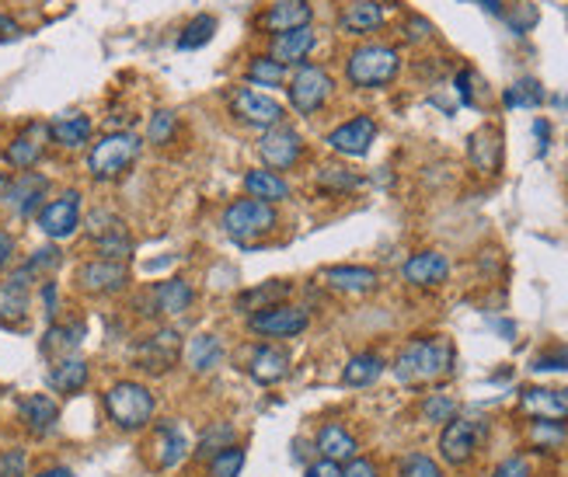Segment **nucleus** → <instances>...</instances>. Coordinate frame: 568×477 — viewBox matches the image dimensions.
I'll return each instance as SVG.
<instances>
[{
	"label": "nucleus",
	"mask_w": 568,
	"mask_h": 477,
	"mask_svg": "<svg viewBox=\"0 0 568 477\" xmlns=\"http://www.w3.org/2000/svg\"><path fill=\"white\" fill-rule=\"evenodd\" d=\"M35 223H39V231L52 241H67L74 237L81 231V192H63L60 199H52L39 209V217H35Z\"/></svg>",
	"instance_id": "nucleus-12"
},
{
	"label": "nucleus",
	"mask_w": 568,
	"mask_h": 477,
	"mask_svg": "<svg viewBox=\"0 0 568 477\" xmlns=\"http://www.w3.org/2000/svg\"><path fill=\"white\" fill-rule=\"evenodd\" d=\"M213 35H217V17L213 14H195L185 25V32L179 35V49H200L206 46Z\"/></svg>",
	"instance_id": "nucleus-40"
},
{
	"label": "nucleus",
	"mask_w": 568,
	"mask_h": 477,
	"mask_svg": "<svg viewBox=\"0 0 568 477\" xmlns=\"http://www.w3.org/2000/svg\"><path fill=\"white\" fill-rule=\"evenodd\" d=\"M384 374H387L384 356H377V352H356L342 369V383L346 387H374Z\"/></svg>",
	"instance_id": "nucleus-33"
},
{
	"label": "nucleus",
	"mask_w": 568,
	"mask_h": 477,
	"mask_svg": "<svg viewBox=\"0 0 568 477\" xmlns=\"http://www.w3.org/2000/svg\"><path fill=\"white\" fill-rule=\"evenodd\" d=\"M317 185H322L325 192H331V196H342V192L360 188L363 179H360V174L346 171V168H339V164H328V168L317 171Z\"/></svg>",
	"instance_id": "nucleus-41"
},
{
	"label": "nucleus",
	"mask_w": 568,
	"mask_h": 477,
	"mask_svg": "<svg viewBox=\"0 0 568 477\" xmlns=\"http://www.w3.org/2000/svg\"><path fill=\"white\" fill-rule=\"evenodd\" d=\"M287 296H290V282L273 279V282H262V286L241 293V296H238V310H244L247 317H252V314H258V310H265V307L287 304Z\"/></svg>",
	"instance_id": "nucleus-34"
},
{
	"label": "nucleus",
	"mask_w": 568,
	"mask_h": 477,
	"mask_svg": "<svg viewBox=\"0 0 568 477\" xmlns=\"http://www.w3.org/2000/svg\"><path fill=\"white\" fill-rule=\"evenodd\" d=\"M0 477H28L25 447H4L0 450Z\"/></svg>",
	"instance_id": "nucleus-45"
},
{
	"label": "nucleus",
	"mask_w": 568,
	"mask_h": 477,
	"mask_svg": "<svg viewBox=\"0 0 568 477\" xmlns=\"http://www.w3.org/2000/svg\"><path fill=\"white\" fill-rule=\"evenodd\" d=\"M258 157L265 161V168L269 171H290L300 157H304V139H300V133L293 126H287V122H279V126L265 130L262 139H258Z\"/></svg>",
	"instance_id": "nucleus-11"
},
{
	"label": "nucleus",
	"mask_w": 568,
	"mask_h": 477,
	"mask_svg": "<svg viewBox=\"0 0 568 477\" xmlns=\"http://www.w3.org/2000/svg\"><path fill=\"white\" fill-rule=\"evenodd\" d=\"M492 477H534V467H530L527 456H509L499 467H495Z\"/></svg>",
	"instance_id": "nucleus-47"
},
{
	"label": "nucleus",
	"mask_w": 568,
	"mask_h": 477,
	"mask_svg": "<svg viewBox=\"0 0 568 477\" xmlns=\"http://www.w3.org/2000/svg\"><path fill=\"white\" fill-rule=\"evenodd\" d=\"M537 374H547V369H568V348H555V352H544V356L534 359Z\"/></svg>",
	"instance_id": "nucleus-49"
},
{
	"label": "nucleus",
	"mask_w": 568,
	"mask_h": 477,
	"mask_svg": "<svg viewBox=\"0 0 568 477\" xmlns=\"http://www.w3.org/2000/svg\"><path fill=\"white\" fill-rule=\"evenodd\" d=\"M520 408L534 421H558L568 426V391L565 387H527L520 394Z\"/></svg>",
	"instance_id": "nucleus-19"
},
{
	"label": "nucleus",
	"mask_w": 568,
	"mask_h": 477,
	"mask_svg": "<svg viewBox=\"0 0 568 477\" xmlns=\"http://www.w3.org/2000/svg\"><path fill=\"white\" fill-rule=\"evenodd\" d=\"M182 352H185V339L179 334V328H157L150 334H144L133 352H130V359H133V369H140V374H147V377H168L174 366L182 363Z\"/></svg>",
	"instance_id": "nucleus-5"
},
{
	"label": "nucleus",
	"mask_w": 568,
	"mask_h": 477,
	"mask_svg": "<svg viewBox=\"0 0 568 477\" xmlns=\"http://www.w3.org/2000/svg\"><path fill=\"white\" fill-rule=\"evenodd\" d=\"M314 450H317V456H325V461L349 464L360 456V439L352 436L342 421H325L314 436Z\"/></svg>",
	"instance_id": "nucleus-24"
},
{
	"label": "nucleus",
	"mask_w": 568,
	"mask_h": 477,
	"mask_svg": "<svg viewBox=\"0 0 568 477\" xmlns=\"http://www.w3.org/2000/svg\"><path fill=\"white\" fill-rule=\"evenodd\" d=\"M174 133H179V115H174V112L161 109V112L150 115V122H147V139H150L154 147H168L171 139H174Z\"/></svg>",
	"instance_id": "nucleus-43"
},
{
	"label": "nucleus",
	"mask_w": 568,
	"mask_h": 477,
	"mask_svg": "<svg viewBox=\"0 0 568 477\" xmlns=\"http://www.w3.org/2000/svg\"><path fill=\"white\" fill-rule=\"evenodd\" d=\"M398 477H443V467L430 453H408L398 464Z\"/></svg>",
	"instance_id": "nucleus-44"
},
{
	"label": "nucleus",
	"mask_w": 568,
	"mask_h": 477,
	"mask_svg": "<svg viewBox=\"0 0 568 477\" xmlns=\"http://www.w3.org/2000/svg\"><path fill=\"white\" fill-rule=\"evenodd\" d=\"M192 299H195V290L189 279H165L150 290L154 314H165V317H182L192 307Z\"/></svg>",
	"instance_id": "nucleus-30"
},
{
	"label": "nucleus",
	"mask_w": 568,
	"mask_h": 477,
	"mask_svg": "<svg viewBox=\"0 0 568 477\" xmlns=\"http://www.w3.org/2000/svg\"><path fill=\"white\" fill-rule=\"evenodd\" d=\"M482 439H485V426H482V421L457 415L439 432V456L450 467H464V464L474 461V453H478V447H482Z\"/></svg>",
	"instance_id": "nucleus-10"
},
{
	"label": "nucleus",
	"mask_w": 568,
	"mask_h": 477,
	"mask_svg": "<svg viewBox=\"0 0 568 477\" xmlns=\"http://www.w3.org/2000/svg\"><path fill=\"white\" fill-rule=\"evenodd\" d=\"M544 101V91L537 81H520L517 87H509L506 91V105L509 109H517V105H541Z\"/></svg>",
	"instance_id": "nucleus-46"
},
{
	"label": "nucleus",
	"mask_w": 568,
	"mask_h": 477,
	"mask_svg": "<svg viewBox=\"0 0 568 477\" xmlns=\"http://www.w3.org/2000/svg\"><path fill=\"white\" fill-rule=\"evenodd\" d=\"M185 366H189V374L195 377H209V374H217V369L223 366V356H227V348H223V339L220 334H213V331H200V334H192V339L185 342Z\"/></svg>",
	"instance_id": "nucleus-23"
},
{
	"label": "nucleus",
	"mask_w": 568,
	"mask_h": 477,
	"mask_svg": "<svg viewBox=\"0 0 568 477\" xmlns=\"http://www.w3.org/2000/svg\"><path fill=\"white\" fill-rule=\"evenodd\" d=\"M14 415L28 436L43 439L60 426V401L49 394H22L14 404Z\"/></svg>",
	"instance_id": "nucleus-15"
},
{
	"label": "nucleus",
	"mask_w": 568,
	"mask_h": 477,
	"mask_svg": "<svg viewBox=\"0 0 568 477\" xmlns=\"http://www.w3.org/2000/svg\"><path fill=\"white\" fill-rule=\"evenodd\" d=\"M311 328V310L300 304H276L247 317V331L258 339L282 342V339H300Z\"/></svg>",
	"instance_id": "nucleus-7"
},
{
	"label": "nucleus",
	"mask_w": 568,
	"mask_h": 477,
	"mask_svg": "<svg viewBox=\"0 0 568 477\" xmlns=\"http://www.w3.org/2000/svg\"><path fill=\"white\" fill-rule=\"evenodd\" d=\"M401 279L415 290H436L450 279V258L443 252H415L401 265Z\"/></svg>",
	"instance_id": "nucleus-20"
},
{
	"label": "nucleus",
	"mask_w": 568,
	"mask_h": 477,
	"mask_svg": "<svg viewBox=\"0 0 568 477\" xmlns=\"http://www.w3.org/2000/svg\"><path fill=\"white\" fill-rule=\"evenodd\" d=\"M49 387L63 397H74L81 394L87 383H92V366H87V359L81 356H63V359H52L49 366Z\"/></svg>",
	"instance_id": "nucleus-25"
},
{
	"label": "nucleus",
	"mask_w": 568,
	"mask_h": 477,
	"mask_svg": "<svg viewBox=\"0 0 568 477\" xmlns=\"http://www.w3.org/2000/svg\"><path fill=\"white\" fill-rule=\"evenodd\" d=\"M244 461H247L244 447L234 443V447H227V450H220V453H213V456H209L203 477H241Z\"/></svg>",
	"instance_id": "nucleus-37"
},
{
	"label": "nucleus",
	"mask_w": 568,
	"mask_h": 477,
	"mask_svg": "<svg viewBox=\"0 0 568 477\" xmlns=\"http://www.w3.org/2000/svg\"><path fill=\"white\" fill-rule=\"evenodd\" d=\"M401 70V57L395 46H380V42H366L360 49L349 52L346 60V77L352 87L360 91H374V87H384L398 77Z\"/></svg>",
	"instance_id": "nucleus-4"
},
{
	"label": "nucleus",
	"mask_w": 568,
	"mask_h": 477,
	"mask_svg": "<svg viewBox=\"0 0 568 477\" xmlns=\"http://www.w3.org/2000/svg\"><path fill=\"white\" fill-rule=\"evenodd\" d=\"M419 415L425 426H447L450 418H457V401L447 394H425V401L419 404Z\"/></svg>",
	"instance_id": "nucleus-39"
},
{
	"label": "nucleus",
	"mask_w": 568,
	"mask_h": 477,
	"mask_svg": "<svg viewBox=\"0 0 568 477\" xmlns=\"http://www.w3.org/2000/svg\"><path fill=\"white\" fill-rule=\"evenodd\" d=\"M287 91H290V109L297 115H314L331 98L335 81H331V74H328L325 66L300 63L297 74L287 81Z\"/></svg>",
	"instance_id": "nucleus-8"
},
{
	"label": "nucleus",
	"mask_w": 568,
	"mask_h": 477,
	"mask_svg": "<svg viewBox=\"0 0 568 477\" xmlns=\"http://www.w3.org/2000/svg\"><path fill=\"white\" fill-rule=\"evenodd\" d=\"M247 81L262 84V87H282L290 77H287V66L276 63L273 57H255L247 63Z\"/></svg>",
	"instance_id": "nucleus-38"
},
{
	"label": "nucleus",
	"mask_w": 568,
	"mask_h": 477,
	"mask_svg": "<svg viewBox=\"0 0 568 477\" xmlns=\"http://www.w3.org/2000/svg\"><path fill=\"white\" fill-rule=\"evenodd\" d=\"M35 477H74V470L63 467V464H49L43 470H35Z\"/></svg>",
	"instance_id": "nucleus-56"
},
{
	"label": "nucleus",
	"mask_w": 568,
	"mask_h": 477,
	"mask_svg": "<svg viewBox=\"0 0 568 477\" xmlns=\"http://www.w3.org/2000/svg\"><path fill=\"white\" fill-rule=\"evenodd\" d=\"M534 133H537V154H547V139H552V130H547L544 119L534 122Z\"/></svg>",
	"instance_id": "nucleus-55"
},
{
	"label": "nucleus",
	"mask_w": 568,
	"mask_h": 477,
	"mask_svg": "<svg viewBox=\"0 0 568 477\" xmlns=\"http://www.w3.org/2000/svg\"><path fill=\"white\" fill-rule=\"evenodd\" d=\"M322 286L331 293H342V296H366L380 286V276L366 265H328V269L317 272Z\"/></svg>",
	"instance_id": "nucleus-16"
},
{
	"label": "nucleus",
	"mask_w": 568,
	"mask_h": 477,
	"mask_svg": "<svg viewBox=\"0 0 568 477\" xmlns=\"http://www.w3.org/2000/svg\"><path fill=\"white\" fill-rule=\"evenodd\" d=\"M17 35H22V28H17V22H11V17L0 14V42L17 39Z\"/></svg>",
	"instance_id": "nucleus-53"
},
{
	"label": "nucleus",
	"mask_w": 568,
	"mask_h": 477,
	"mask_svg": "<svg viewBox=\"0 0 568 477\" xmlns=\"http://www.w3.org/2000/svg\"><path fill=\"white\" fill-rule=\"evenodd\" d=\"M311 4L307 0H276V4L262 14V28L282 35V32H293V28H304L311 25Z\"/></svg>",
	"instance_id": "nucleus-31"
},
{
	"label": "nucleus",
	"mask_w": 568,
	"mask_h": 477,
	"mask_svg": "<svg viewBox=\"0 0 568 477\" xmlns=\"http://www.w3.org/2000/svg\"><path fill=\"white\" fill-rule=\"evenodd\" d=\"M105 404V415L119 429V432H147L154 426V415H157V397L147 383L140 380H116L109 391L101 397Z\"/></svg>",
	"instance_id": "nucleus-2"
},
{
	"label": "nucleus",
	"mask_w": 568,
	"mask_h": 477,
	"mask_svg": "<svg viewBox=\"0 0 568 477\" xmlns=\"http://www.w3.org/2000/svg\"><path fill=\"white\" fill-rule=\"evenodd\" d=\"M230 109H234V115L241 122H247V126H258V130H273V126H279L282 119H287V109H282L276 98L247 91V87H238V91L230 95Z\"/></svg>",
	"instance_id": "nucleus-14"
},
{
	"label": "nucleus",
	"mask_w": 568,
	"mask_h": 477,
	"mask_svg": "<svg viewBox=\"0 0 568 477\" xmlns=\"http://www.w3.org/2000/svg\"><path fill=\"white\" fill-rule=\"evenodd\" d=\"M384 25V4L380 0H346L339 8V28L349 35H370Z\"/></svg>",
	"instance_id": "nucleus-29"
},
{
	"label": "nucleus",
	"mask_w": 568,
	"mask_h": 477,
	"mask_svg": "<svg viewBox=\"0 0 568 477\" xmlns=\"http://www.w3.org/2000/svg\"><path fill=\"white\" fill-rule=\"evenodd\" d=\"M408 28H412V32H404L408 35V39H430V22H422V17H412V25H408Z\"/></svg>",
	"instance_id": "nucleus-54"
},
{
	"label": "nucleus",
	"mask_w": 568,
	"mask_h": 477,
	"mask_svg": "<svg viewBox=\"0 0 568 477\" xmlns=\"http://www.w3.org/2000/svg\"><path fill=\"white\" fill-rule=\"evenodd\" d=\"M11 258H14V237L8 231H0V272L8 269Z\"/></svg>",
	"instance_id": "nucleus-52"
},
{
	"label": "nucleus",
	"mask_w": 568,
	"mask_h": 477,
	"mask_svg": "<svg viewBox=\"0 0 568 477\" xmlns=\"http://www.w3.org/2000/svg\"><path fill=\"white\" fill-rule=\"evenodd\" d=\"M43 307H46V317H57V282H43Z\"/></svg>",
	"instance_id": "nucleus-51"
},
{
	"label": "nucleus",
	"mask_w": 568,
	"mask_h": 477,
	"mask_svg": "<svg viewBox=\"0 0 568 477\" xmlns=\"http://www.w3.org/2000/svg\"><path fill=\"white\" fill-rule=\"evenodd\" d=\"M46 144H49V122H25L22 133H17L8 150H4V161L14 168V171H28L43 161L46 154Z\"/></svg>",
	"instance_id": "nucleus-18"
},
{
	"label": "nucleus",
	"mask_w": 568,
	"mask_h": 477,
	"mask_svg": "<svg viewBox=\"0 0 568 477\" xmlns=\"http://www.w3.org/2000/svg\"><path fill=\"white\" fill-rule=\"evenodd\" d=\"M342 477H384L380 464L370 461V456H356V461L342 464Z\"/></svg>",
	"instance_id": "nucleus-48"
},
{
	"label": "nucleus",
	"mask_w": 568,
	"mask_h": 477,
	"mask_svg": "<svg viewBox=\"0 0 568 477\" xmlns=\"http://www.w3.org/2000/svg\"><path fill=\"white\" fill-rule=\"evenodd\" d=\"M147 453H150V464L157 470H174V467H182L189 461V456H192V439L179 426V418H161L157 426H150Z\"/></svg>",
	"instance_id": "nucleus-9"
},
{
	"label": "nucleus",
	"mask_w": 568,
	"mask_h": 477,
	"mask_svg": "<svg viewBox=\"0 0 568 477\" xmlns=\"http://www.w3.org/2000/svg\"><path fill=\"white\" fill-rule=\"evenodd\" d=\"M140 150H144V139L136 133H130V130L105 133L92 147V154H87V171H92L95 182H116L136 164Z\"/></svg>",
	"instance_id": "nucleus-3"
},
{
	"label": "nucleus",
	"mask_w": 568,
	"mask_h": 477,
	"mask_svg": "<svg viewBox=\"0 0 568 477\" xmlns=\"http://www.w3.org/2000/svg\"><path fill=\"white\" fill-rule=\"evenodd\" d=\"M244 192H247V199H258V203H287L290 199V185L282 174L269 171V168H255V171H247L244 174Z\"/></svg>",
	"instance_id": "nucleus-32"
},
{
	"label": "nucleus",
	"mask_w": 568,
	"mask_h": 477,
	"mask_svg": "<svg viewBox=\"0 0 568 477\" xmlns=\"http://www.w3.org/2000/svg\"><path fill=\"white\" fill-rule=\"evenodd\" d=\"M276 206L269 203H258V199H234L230 203L223 213H220V227H223V234L230 241H238V244H255L258 237L265 234H273L276 231Z\"/></svg>",
	"instance_id": "nucleus-6"
},
{
	"label": "nucleus",
	"mask_w": 568,
	"mask_h": 477,
	"mask_svg": "<svg viewBox=\"0 0 568 477\" xmlns=\"http://www.w3.org/2000/svg\"><path fill=\"white\" fill-rule=\"evenodd\" d=\"M454 342L447 334H425V339L408 342L398 359H395V377L404 387H425V383H436L443 380L454 369Z\"/></svg>",
	"instance_id": "nucleus-1"
},
{
	"label": "nucleus",
	"mask_w": 568,
	"mask_h": 477,
	"mask_svg": "<svg viewBox=\"0 0 568 477\" xmlns=\"http://www.w3.org/2000/svg\"><path fill=\"white\" fill-rule=\"evenodd\" d=\"M247 377H252L258 387H276L290 377V352L279 348L273 342H262L252 348V356H247Z\"/></svg>",
	"instance_id": "nucleus-21"
},
{
	"label": "nucleus",
	"mask_w": 568,
	"mask_h": 477,
	"mask_svg": "<svg viewBox=\"0 0 568 477\" xmlns=\"http://www.w3.org/2000/svg\"><path fill=\"white\" fill-rule=\"evenodd\" d=\"M468 157H471L474 171L495 174V171L503 168V133L495 130V126H482L478 133H471V139H468Z\"/></svg>",
	"instance_id": "nucleus-27"
},
{
	"label": "nucleus",
	"mask_w": 568,
	"mask_h": 477,
	"mask_svg": "<svg viewBox=\"0 0 568 477\" xmlns=\"http://www.w3.org/2000/svg\"><path fill=\"white\" fill-rule=\"evenodd\" d=\"M565 439H568V429L558 426V421H534V426H530V447L541 453L558 450Z\"/></svg>",
	"instance_id": "nucleus-42"
},
{
	"label": "nucleus",
	"mask_w": 568,
	"mask_h": 477,
	"mask_svg": "<svg viewBox=\"0 0 568 477\" xmlns=\"http://www.w3.org/2000/svg\"><path fill=\"white\" fill-rule=\"evenodd\" d=\"M238 443V429L230 426V421H213V426L203 429V436L192 443V456H200V461H209L213 453H220L227 447Z\"/></svg>",
	"instance_id": "nucleus-35"
},
{
	"label": "nucleus",
	"mask_w": 568,
	"mask_h": 477,
	"mask_svg": "<svg viewBox=\"0 0 568 477\" xmlns=\"http://www.w3.org/2000/svg\"><path fill=\"white\" fill-rule=\"evenodd\" d=\"M482 8H488V11H495V14L503 11V4H499V0H482Z\"/></svg>",
	"instance_id": "nucleus-57"
},
{
	"label": "nucleus",
	"mask_w": 568,
	"mask_h": 477,
	"mask_svg": "<svg viewBox=\"0 0 568 477\" xmlns=\"http://www.w3.org/2000/svg\"><path fill=\"white\" fill-rule=\"evenodd\" d=\"M374 139H377V122L370 115H356L342 122V126H335L325 136V144L342 157H366L370 147H374Z\"/></svg>",
	"instance_id": "nucleus-17"
},
{
	"label": "nucleus",
	"mask_w": 568,
	"mask_h": 477,
	"mask_svg": "<svg viewBox=\"0 0 568 477\" xmlns=\"http://www.w3.org/2000/svg\"><path fill=\"white\" fill-rule=\"evenodd\" d=\"M81 339H84V325H52L43 339V356H49V359L74 356Z\"/></svg>",
	"instance_id": "nucleus-36"
},
{
	"label": "nucleus",
	"mask_w": 568,
	"mask_h": 477,
	"mask_svg": "<svg viewBox=\"0 0 568 477\" xmlns=\"http://www.w3.org/2000/svg\"><path fill=\"white\" fill-rule=\"evenodd\" d=\"M77 286L92 296H116L130 286V269L126 261H109V258L84 261L77 269Z\"/></svg>",
	"instance_id": "nucleus-13"
},
{
	"label": "nucleus",
	"mask_w": 568,
	"mask_h": 477,
	"mask_svg": "<svg viewBox=\"0 0 568 477\" xmlns=\"http://www.w3.org/2000/svg\"><path fill=\"white\" fill-rule=\"evenodd\" d=\"M304 477H342V464H335V461H325V456H317L314 464H307Z\"/></svg>",
	"instance_id": "nucleus-50"
},
{
	"label": "nucleus",
	"mask_w": 568,
	"mask_h": 477,
	"mask_svg": "<svg viewBox=\"0 0 568 477\" xmlns=\"http://www.w3.org/2000/svg\"><path fill=\"white\" fill-rule=\"evenodd\" d=\"M4 188H8V174L0 171V199H4Z\"/></svg>",
	"instance_id": "nucleus-58"
},
{
	"label": "nucleus",
	"mask_w": 568,
	"mask_h": 477,
	"mask_svg": "<svg viewBox=\"0 0 568 477\" xmlns=\"http://www.w3.org/2000/svg\"><path fill=\"white\" fill-rule=\"evenodd\" d=\"M46 188H49V182L43 179V174L22 171L14 182H8L4 199L11 203V209H14L17 217L28 220V217H39V209L46 206V203H43V199H46Z\"/></svg>",
	"instance_id": "nucleus-22"
},
{
	"label": "nucleus",
	"mask_w": 568,
	"mask_h": 477,
	"mask_svg": "<svg viewBox=\"0 0 568 477\" xmlns=\"http://www.w3.org/2000/svg\"><path fill=\"white\" fill-rule=\"evenodd\" d=\"M92 133H95V122L81 112H63L49 122V139L63 150H84L92 144Z\"/></svg>",
	"instance_id": "nucleus-26"
},
{
	"label": "nucleus",
	"mask_w": 568,
	"mask_h": 477,
	"mask_svg": "<svg viewBox=\"0 0 568 477\" xmlns=\"http://www.w3.org/2000/svg\"><path fill=\"white\" fill-rule=\"evenodd\" d=\"M317 46V35L311 25L304 28H293V32H282L273 35V46H269V57L282 66H293V63H304L311 57V49Z\"/></svg>",
	"instance_id": "nucleus-28"
}]
</instances>
